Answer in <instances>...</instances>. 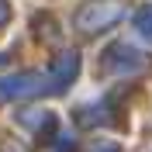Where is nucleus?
Masks as SVG:
<instances>
[{
	"mask_svg": "<svg viewBox=\"0 0 152 152\" xmlns=\"http://www.w3.org/2000/svg\"><path fill=\"white\" fill-rule=\"evenodd\" d=\"M76 73H80V56H76L73 48L69 52H59L56 59H52V66H48V94H62L69 83L76 80Z\"/></svg>",
	"mask_w": 152,
	"mask_h": 152,
	"instance_id": "4",
	"label": "nucleus"
},
{
	"mask_svg": "<svg viewBox=\"0 0 152 152\" xmlns=\"http://www.w3.org/2000/svg\"><path fill=\"white\" fill-rule=\"evenodd\" d=\"M121 18H124V7H121V4L97 0V4H86V7L76 14V28L86 31V35H94V31H107V28H114Z\"/></svg>",
	"mask_w": 152,
	"mask_h": 152,
	"instance_id": "1",
	"label": "nucleus"
},
{
	"mask_svg": "<svg viewBox=\"0 0 152 152\" xmlns=\"http://www.w3.org/2000/svg\"><path fill=\"white\" fill-rule=\"evenodd\" d=\"M100 66H104L107 76H135V73H142V69L149 66V59H145L138 48H132V45H124V42H118V45H111V48L104 52Z\"/></svg>",
	"mask_w": 152,
	"mask_h": 152,
	"instance_id": "2",
	"label": "nucleus"
},
{
	"mask_svg": "<svg viewBox=\"0 0 152 152\" xmlns=\"http://www.w3.org/2000/svg\"><path fill=\"white\" fill-rule=\"evenodd\" d=\"M135 31H138L145 42H152V4H145V7L135 14Z\"/></svg>",
	"mask_w": 152,
	"mask_h": 152,
	"instance_id": "6",
	"label": "nucleus"
},
{
	"mask_svg": "<svg viewBox=\"0 0 152 152\" xmlns=\"http://www.w3.org/2000/svg\"><path fill=\"white\" fill-rule=\"evenodd\" d=\"M7 18H10V7H7V0H0V24H7Z\"/></svg>",
	"mask_w": 152,
	"mask_h": 152,
	"instance_id": "7",
	"label": "nucleus"
},
{
	"mask_svg": "<svg viewBox=\"0 0 152 152\" xmlns=\"http://www.w3.org/2000/svg\"><path fill=\"white\" fill-rule=\"evenodd\" d=\"M18 124L31 128V132L42 135V138H52V135H56V114L52 111H21L18 114Z\"/></svg>",
	"mask_w": 152,
	"mask_h": 152,
	"instance_id": "5",
	"label": "nucleus"
},
{
	"mask_svg": "<svg viewBox=\"0 0 152 152\" xmlns=\"http://www.w3.org/2000/svg\"><path fill=\"white\" fill-rule=\"evenodd\" d=\"M48 94V76L45 73H18L0 80V100H24V97Z\"/></svg>",
	"mask_w": 152,
	"mask_h": 152,
	"instance_id": "3",
	"label": "nucleus"
}]
</instances>
